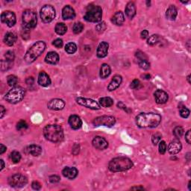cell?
Returning <instances> with one entry per match:
<instances>
[{
    "instance_id": "cell-1",
    "label": "cell",
    "mask_w": 191,
    "mask_h": 191,
    "mask_svg": "<svg viewBox=\"0 0 191 191\" xmlns=\"http://www.w3.org/2000/svg\"><path fill=\"white\" fill-rule=\"evenodd\" d=\"M161 122V115L155 113H141L136 116V124L140 128H155Z\"/></svg>"
},
{
    "instance_id": "cell-2",
    "label": "cell",
    "mask_w": 191,
    "mask_h": 191,
    "mask_svg": "<svg viewBox=\"0 0 191 191\" xmlns=\"http://www.w3.org/2000/svg\"><path fill=\"white\" fill-rule=\"evenodd\" d=\"M133 162L130 158L126 157H118L111 161L108 164V169L114 172H123L133 167Z\"/></svg>"
},
{
    "instance_id": "cell-3",
    "label": "cell",
    "mask_w": 191,
    "mask_h": 191,
    "mask_svg": "<svg viewBox=\"0 0 191 191\" xmlns=\"http://www.w3.org/2000/svg\"><path fill=\"white\" fill-rule=\"evenodd\" d=\"M46 139L53 143H59L64 140V131L59 125H47L43 129Z\"/></svg>"
},
{
    "instance_id": "cell-4",
    "label": "cell",
    "mask_w": 191,
    "mask_h": 191,
    "mask_svg": "<svg viewBox=\"0 0 191 191\" xmlns=\"http://www.w3.org/2000/svg\"><path fill=\"white\" fill-rule=\"evenodd\" d=\"M46 43L43 41H38L30 47L24 56V60L28 64H31L36 61L41 54L45 51Z\"/></svg>"
},
{
    "instance_id": "cell-5",
    "label": "cell",
    "mask_w": 191,
    "mask_h": 191,
    "mask_svg": "<svg viewBox=\"0 0 191 191\" xmlns=\"http://www.w3.org/2000/svg\"><path fill=\"white\" fill-rule=\"evenodd\" d=\"M102 10L100 6L93 5V4L88 5L84 17L85 20L90 22H98L102 20Z\"/></svg>"
},
{
    "instance_id": "cell-6",
    "label": "cell",
    "mask_w": 191,
    "mask_h": 191,
    "mask_svg": "<svg viewBox=\"0 0 191 191\" xmlns=\"http://www.w3.org/2000/svg\"><path fill=\"white\" fill-rule=\"evenodd\" d=\"M25 94V91L23 88L20 87H14L7 93L5 96V99L9 103L17 104L23 99Z\"/></svg>"
},
{
    "instance_id": "cell-7",
    "label": "cell",
    "mask_w": 191,
    "mask_h": 191,
    "mask_svg": "<svg viewBox=\"0 0 191 191\" xmlns=\"http://www.w3.org/2000/svg\"><path fill=\"white\" fill-rule=\"evenodd\" d=\"M22 23L24 27L28 29L35 28L38 23L36 13L32 10H25L22 14Z\"/></svg>"
},
{
    "instance_id": "cell-8",
    "label": "cell",
    "mask_w": 191,
    "mask_h": 191,
    "mask_svg": "<svg viewBox=\"0 0 191 191\" xmlns=\"http://www.w3.org/2000/svg\"><path fill=\"white\" fill-rule=\"evenodd\" d=\"M55 17V10L53 6L46 5L41 10V18L45 23H49Z\"/></svg>"
},
{
    "instance_id": "cell-9",
    "label": "cell",
    "mask_w": 191,
    "mask_h": 191,
    "mask_svg": "<svg viewBox=\"0 0 191 191\" xmlns=\"http://www.w3.org/2000/svg\"><path fill=\"white\" fill-rule=\"evenodd\" d=\"M28 183V179L21 174H14L8 179V184L11 187L15 188H20L25 186Z\"/></svg>"
},
{
    "instance_id": "cell-10",
    "label": "cell",
    "mask_w": 191,
    "mask_h": 191,
    "mask_svg": "<svg viewBox=\"0 0 191 191\" xmlns=\"http://www.w3.org/2000/svg\"><path fill=\"white\" fill-rule=\"evenodd\" d=\"M116 122V119L112 116H98L93 121V124L95 126L104 125L107 127H112Z\"/></svg>"
},
{
    "instance_id": "cell-11",
    "label": "cell",
    "mask_w": 191,
    "mask_h": 191,
    "mask_svg": "<svg viewBox=\"0 0 191 191\" xmlns=\"http://www.w3.org/2000/svg\"><path fill=\"white\" fill-rule=\"evenodd\" d=\"M76 102L78 105L92 110H99L101 108L99 103L96 102L95 100H93L91 99H88V98L78 97L76 99Z\"/></svg>"
},
{
    "instance_id": "cell-12",
    "label": "cell",
    "mask_w": 191,
    "mask_h": 191,
    "mask_svg": "<svg viewBox=\"0 0 191 191\" xmlns=\"http://www.w3.org/2000/svg\"><path fill=\"white\" fill-rule=\"evenodd\" d=\"M1 20L3 23L6 24L8 27L14 26L17 22V19H16V16L14 12L10 11H4L2 14H1Z\"/></svg>"
},
{
    "instance_id": "cell-13",
    "label": "cell",
    "mask_w": 191,
    "mask_h": 191,
    "mask_svg": "<svg viewBox=\"0 0 191 191\" xmlns=\"http://www.w3.org/2000/svg\"><path fill=\"white\" fill-rule=\"evenodd\" d=\"M92 144L96 149L99 150H104L108 147V143L106 140L102 137L97 136L93 138L92 141Z\"/></svg>"
},
{
    "instance_id": "cell-14",
    "label": "cell",
    "mask_w": 191,
    "mask_h": 191,
    "mask_svg": "<svg viewBox=\"0 0 191 191\" xmlns=\"http://www.w3.org/2000/svg\"><path fill=\"white\" fill-rule=\"evenodd\" d=\"M47 107L49 109L53 111H61L65 107V102L62 99H53L48 102Z\"/></svg>"
},
{
    "instance_id": "cell-15",
    "label": "cell",
    "mask_w": 191,
    "mask_h": 191,
    "mask_svg": "<svg viewBox=\"0 0 191 191\" xmlns=\"http://www.w3.org/2000/svg\"><path fill=\"white\" fill-rule=\"evenodd\" d=\"M155 99L156 103L158 104H164L168 101L169 96L168 94L163 90H158L154 93Z\"/></svg>"
},
{
    "instance_id": "cell-16",
    "label": "cell",
    "mask_w": 191,
    "mask_h": 191,
    "mask_svg": "<svg viewBox=\"0 0 191 191\" xmlns=\"http://www.w3.org/2000/svg\"><path fill=\"white\" fill-rule=\"evenodd\" d=\"M182 149V145L179 140H174L168 146V152L171 155H176L179 153Z\"/></svg>"
},
{
    "instance_id": "cell-17",
    "label": "cell",
    "mask_w": 191,
    "mask_h": 191,
    "mask_svg": "<svg viewBox=\"0 0 191 191\" xmlns=\"http://www.w3.org/2000/svg\"><path fill=\"white\" fill-rule=\"evenodd\" d=\"M68 122L70 127L74 130L79 129L82 125V121L81 118L77 115H71L68 119Z\"/></svg>"
},
{
    "instance_id": "cell-18",
    "label": "cell",
    "mask_w": 191,
    "mask_h": 191,
    "mask_svg": "<svg viewBox=\"0 0 191 191\" xmlns=\"http://www.w3.org/2000/svg\"><path fill=\"white\" fill-rule=\"evenodd\" d=\"M62 174L65 178L72 180V179H74L75 178L77 177L78 174V171L75 167L67 166V167H65L64 169H63Z\"/></svg>"
},
{
    "instance_id": "cell-19",
    "label": "cell",
    "mask_w": 191,
    "mask_h": 191,
    "mask_svg": "<svg viewBox=\"0 0 191 191\" xmlns=\"http://www.w3.org/2000/svg\"><path fill=\"white\" fill-rule=\"evenodd\" d=\"M109 44L107 42H102L99 43L96 51V55L98 58H103L108 55Z\"/></svg>"
},
{
    "instance_id": "cell-20",
    "label": "cell",
    "mask_w": 191,
    "mask_h": 191,
    "mask_svg": "<svg viewBox=\"0 0 191 191\" xmlns=\"http://www.w3.org/2000/svg\"><path fill=\"white\" fill-rule=\"evenodd\" d=\"M62 17L64 20H72L75 17V13L73 8L69 5H66L62 9Z\"/></svg>"
},
{
    "instance_id": "cell-21",
    "label": "cell",
    "mask_w": 191,
    "mask_h": 191,
    "mask_svg": "<svg viewBox=\"0 0 191 191\" xmlns=\"http://www.w3.org/2000/svg\"><path fill=\"white\" fill-rule=\"evenodd\" d=\"M38 82L41 86L42 87H48L51 84V79L49 78V75L45 72H41L38 75Z\"/></svg>"
},
{
    "instance_id": "cell-22",
    "label": "cell",
    "mask_w": 191,
    "mask_h": 191,
    "mask_svg": "<svg viewBox=\"0 0 191 191\" xmlns=\"http://www.w3.org/2000/svg\"><path fill=\"white\" fill-rule=\"evenodd\" d=\"M122 81V78L121 75H116L113 78L111 82H110V84L108 86V90L109 91H114L116 89H117L119 87V85H121Z\"/></svg>"
},
{
    "instance_id": "cell-23",
    "label": "cell",
    "mask_w": 191,
    "mask_h": 191,
    "mask_svg": "<svg viewBox=\"0 0 191 191\" xmlns=\"http://www.w3.org/2000/svg\"><path fill=\"white\" fill-rule=\"evenodd\" d=\"M45 61L49 64H56L59 61V55L55 52H49L46 56Z\"/></svg>"
},
{
    "instance_id": "cell-24",
    "label": "cell",
    "mask_w": 191,
    "mask_h": 191,
    "mask_svg": "<svg viewBox=\"0 0 191 191\" xmlns=\"http://www.w3.org/2000/svg\"><path fill=\"white\" fill-rule=\"evenodd\" d=\"M125 14L129 19H132L136 14V6L133 2H129L125 7Z\"/></svg>"
},
{
    "instance_id": "cell-25",
    "label": "cell",
    "mask_w": 191,
    "mask_h": 191,
    "mask_svg": "<svg viewBox=\"0 0 191 191\" xmlns=\"http://www.w3.org/2000/svg\"><path fill=\"white\" fill-rule=\"evenodd\" d=\"M111 21L114 24L116 25H122L125 21V17H124V14L122 11H117L113 17L111 19Z\"/></svg>"
},
{
    "instance_id": "cell-26",
    "label": "cell",
    "mask_w": 191,
    "mask_h": 191,
    "mask_svg": "<svg viewBox=\"0 0 191 191\" xmlns=\"http://www.w3.org/2000/svg\"><path fill=\"white\" fill-rule=\"evenodd\" d=\"M17 39V37L16 34H14V32H8L4 38V42L6 45L11 46L15 43Z\"/></svg>"
},
{
    "instance_id": "cell-27",
    "label": "cell",
    "mask_w": 191,
    "mask_h": 191,
    "mask_svg": "<svg viewBox=\"0 0 191 191\" xmlns=\"http://www.w3.org/2000/svg\"><path fill=\"white\" fill-rule=\"evenodd\" d=\"M178 11L174 5H170L166 11V17L169 20H175L177 17Z\"/></svg>"
},
{
    "instance_id": "cell-28",
    "label": "cell",
    "mask_w": 191,
    "mask_h": 191,
    "mask_svg": "<svg viewBox=\"0 0 191 191\" xmlns=\"http://www.w3.org/2000/svg\"><path fill=\"white\" fill-rule=\"evenodd\" d=\"M28 153L31 154V155H33L35 157L39 156L42 152V149L40 146L35 144L30 145L28 147Z\"/></svg>"
},
{
    "instance_id": "cell-29",
    "label": "cell",
    "mask_w": 191,
    "mask_h": 191,
    "mask_svg": "<svg viewBox=\"0 0 191 191\" xmlns=\"http://www.w3.org/2000/svg\"><path fill=\"white\" fill-rule=\"evenodd\" d=\"M111 72V67L107 64H103L100 69V77L102 78H106L110 75Z\"/></svg>"
},
{
    "instance_id": "cell-30",
    "label": "cell",
    "mask_w": 191,
    "mask_h": 191,
    "mask_svg": "<svg viewBox=\"0 0 191 191\" xmlns=\"http://www.w3.org/2000/svg\"><path fill=\"white\" fill-rule=\"evenodd\" d=\"M55 31L58 35H64L67 32V25L64 23L60 22V23H58L55 25Z\"/></svg>"
},
{
    "instance_id": "cell-31",
    "label": "cell",
    "mask_w": 191,
    "mask_h": 191,
    "mask_svg": "<svg viewBox=\"0 0 191 191\" xmlns=\"http://www.w3.org/2000/svg\"><path fill=\"white\" fill-rule=\"evenodd\" d=\"M114 104V100L110 97H102L99 99V105L104 108H109Z\"/></svg>"
},
{
    "instance_id": "cell-32",
    "label": "cell",
    "mask_w": 191,
    "mask_h": 191,
    "mask_svg": "<svg viewBox=\"0 0 191 191\" xmlns=\"http://www.w3.org/2000/svg\"><path fill=\"white\" fill-rule=\"evenodd\" d=\"M77 50V46L74 43H69L65 46V51L68 54H74Z\"/></svg>"
},
{
    "instance_id": "cell-33",
    "label": "cell",
    "mask_w": 191,
    "mask_h": 191,
    "mask_svg": "<svg viewBox=\"0 0 191 191\" xmlns=\"http://www.w3.org/2000/svg\"><path fill=\"white\" fill-rule=\"evenodd\" d=\"M13 67V62L8 61L7 60H2L1 61V69L2 72L8 70Z\"/></svg>"
},
{
    "instance_id": "cell-34",
    "label": "cell",
    "mask_w": 191,
    "mask_h": 191,
    "mask_svg": "<svg viewBox=\"0 0 191 191\" xmlns=\"http://www.w3.org/2000/svg\"><path fill=\"white\" fill-rule=\"evenodd\" d=\"M11 158L13 163L17 164L21 160V155L17 151H14L11 154Z\"/></svg>"
},
{
    "instance_id": "cell-35",
    "label": "cell",
    "mask_w": 191,
    "mask_h": 191,
    "mask_svg": "<svg viewBox=\"0 0 191 191\" xmlns=\"http://www.w3.org/2000/svg\"><path fill=\"white\" fill-rule=\"evenodd\" d=\"M7 82L8 85L11 87H15L17 85V84L18 83V78L16 75H11L9 76H8L7 78Z\"/></svg>"
},
{
    "instance_id": "cell-36",
    "label": "cell",
    "mask_w": 191,
    "mask_h": 191,
    "mask_svg": "<svg viewBox=\"0 0 191 191\" xmlns=\"http://www.w3.org/2000/svg\"><path fill=\"white\" fill-rule=\"evenodd\" d=\"M159 42V36L158 35H153L147 40V43L149 46H155Z\"/></svg>"
},
{
    "instance_id": "cell-37",
    "label": "cell",
    "mask_w": 191,
    "mask_h": 191,
    "mask_svg": "<svg viewBox=\"0 0 191 191\" xmlns=\"http://www.w3.org/2000/svg\"><path fill=\"white\" fill-rule=\"evenodd\" d=\"M173 135L176 138L179 139L182 137L184 135V129L182 127L177 126L173 129Z\"/></svg>"
},
{
    "instance_id": "cell-38",
    "label": "cell",
    "mask_w": 191,
    "mask_h": 191,
    "mask_svg": "<svg viewBox=\"0 0 191 191\" xmlns=\"http://www.w3.org/2000/svg\"><path fill=\"white\" fill-rule=\"evenodd\" d=\"M84 29V25L82 23V22H77L75 25H73V28H72V31H73L74 34L75 35H78V34H80Z\"/></svg>"
},
{
    "instance_id": "cell-39",
    "label": "cell",
    "mask_w": 191,
    "mask_h": 191,
    "mask_svg": "<svg viewBox=\"0 0 191 191\" xmlns=\"http://www.w3.org/2000/svg\"><path fill=\"white\" fill-rule=\"evenodd\" d=\"M138 64H139L140 67L142 68L143 69H149L150 68V64L148 61V60H141V61H138Z\"/></svg>"
},
{
    "instance_id": "cell-40",
    "label": "cell",
    "mask_w": 191,
    "mask_h": 191,
    "mask_svg": "<svg viewBox=\"0 0 191 191\" xmlns=\"http://www.w3.org/2000/svg\"><path fill=\"white\" fill-rule=\"evenodd\" d=\"M190 111L189 109H187L185 107L180 108V115L182 117L187 118L190 116Z\"/></svg>"
},
{
    "instance_id": "cell-41",
    "label": "cell",
    "mask_w": 191,
    "mask_h": 191,
    "mask_svg": "<svg viewBox=\"0 0 191 191\" xmlns=\"http://www.w3.org/2000/svg\"><path fill=\"white\" fill-rule=\"evenodd\" d=\"M158 143H159V152H160V154H161V155H164V154H165V152H166V149H167L166 143H165V141L162 140L160 141Z\"/></svg>"
},
{
    "instance_id": "cell-42",
    "label": "cell",
    "mask_w": 191,
    "mask_h": 191,
    "mask_svg": "<svg viewBox=\"0 0 191 191\" xmlns=\"http://www.w3.org/2000/svg\"><path fill=\"white\" fill-rule=\"evenodd\" d=\"M28 128V124L24 120H20L17 124V129L19 131L25 130Z\"/></svg>"
},
{
    "instance_id": "cell-43",
    "label": "cell",
    "mask_w": 191,
    "mask_h": 191,
    "mask_svg": "<svg viewBox=\"0 0 191 191\" xmlns=\"http://www.w3.org/2000/svg\"><path fill=\"white\" fill-rule=\"evenodd\" d=\"M5 60H7V61L13 62L14 60V58H15L14 52H12V51H8V52L5 54Z\"/></svg>"
},
{
    "instance_id": "cell-44",
    "label": "cell",
    "mask_w": 191,
    "mask_h": 191,
    "mask_svg": "<svg viewBox=\"0 0 191 191\" xmlns=\"http://www.w3.org/2000/svg\"><path fill=\"white\" fill-rule=\"evenodd\" d=\"M161 135H159V134H155V135H152V142L155 146H156L158 143L161 141Z\"/></svg>"
},
{
    "instance_id": "cell-45",
    "label": "cell",
    "mask_w": 191,
    "mask_h": 191,
    "mask_svg": "<svg viewBox=\"0 0 191 191\" xmlns=\"http://www.w3.org/2000/svg\"><path fill=\"white\" fill-rule=\"evenodd\" d=\"M130 87L131 88H132V89L134 90L139 89V88L141 87L140 82L138 79H135V80H133L132 82V83H131L130 85Z\"/></svg>"
},
{
    "instance_id": "cell-46",
    "label": "cell",
    "mask_w": 191,
    "mask_h": 191,
    "mask_svg": "<svg viewBox=\"0 0 191 191\" xmlns=\"http://www.w3.org/2000/svg\"><path fill=\"white\" fill-rule=\"evenodd\" d=\"M135 56H136V58H137L138 61H141V60H148L147 56L145 55V53H143V52H141V51L140 50H138L137 52H136Z\"/></svg>"
},
{
    "instance_id": "cell-47",
    "label": "cell",
    "mask_w": 191,
    "mask_h": 191,
    "mask_svg": "<svg viewBox=\"0 0 191 191\" xmlns=\"http://www.w3.org/2000/svg\"><path fill=\"white\" fill-rule=\"evenodd\" d=\"M105 28H106V24H105V22H102L96 25V30L99 31V32L104 31L105 30Z\"/></svg>"
},
{
    "instance_id": "cell-48",
    "label": "cell",
    "mask_w": 191,
    "mask_h": 191,
    "mask_svg": "<svg viewBox=\"0 0 191 191\" xmlns=\"http://www.w3.org/2000/svg\"><path fill=\"white\" fill-rule=\"evenodd\" d=\"M28 30L29 29H28V28H25L24 29H22V32H21V35H22V37L23 39L28 40V38H30V32Z\"/></svg>"
},
{
    "instance_id": "cell-49",
    "label": "cell",
    "mask_w": 191,
    "mask_h": 191,
    "mask_svg": "<svg viewBox=\"0 0 191 191\" xmlns=\"http://www.w3.org/2000/svg\"><path fill=\"white\" fill-rule=\"evenodd\" d=\"M52 44H53L56 48H58V49H61V47L63 46V41L61 39L58 38V39L55 40V41H53V43H52Z\"/></svg>"
},
{
    "instance_id": "cell-50",
    "label": "cell",
    "mask_w": 191,
    "mask_h": 191,
    "mask_svg": "<svg viewBox=\"0 0 191 191\" xmlns=\"http://www.w3.org/2000/svg\"><path fill=\"white\" fill-rule=\"evenodd\" d=\"M60 180H61V178L58 176H56V175L49 176V182L51 183H58V182H60Z\"/></svg>"
},
{
    "instance_id": "cell-51",
    "label": "cell",
    "mask_w": 191,
    "mask_h": 191,
    "mask_svg": "<svg viewBox=\"0 0 191 191\" xmlns=\"http://www.w3.org/2000/svg\"><path fill=\"white\" fill-rule=\"evenodd\" d=\"M31 187H32V188H33L34 190H40L41 189V184L39 182H37V181H35V182H32Z\"/></svg>"
},
{
    "instance_id": "cell-52",
    "label": "cell",
    "mask_w": 191,
    "mask_h": 191,
    "mask_svg": "<svg viewBox=\"0 0 191 191\" xmlns=\"http://www.w3.org/2000/svg\"><path fill=\"white\" fill-rule=\"evenodd\" d=\"M117 107L119 108H121V109H122V110H124V111H126L127 113H129V112H130V111H131V110H129V108H127V107L125 106V105H124L123 102H118Z\"/></svg>"
},
{
    "instance_id": "cell-53",
    "label": "cell",
    "mask_w": 191,
    "mask_h": 191,
    "mask_svg": "<svg viewBox=\"0 0 191 191\" xmlns=\"http://www.w3.org/2000/svg\"><path fill=\"white\" fill-rule=\"evenodd\" d=\"M34 83H35V79H34L33 77H28L26 79V84L28 86L31 87V85H33Z\"/></svg>"
},
{
    "instance_id": "cell-54",
    "label": "cell",
    "mask_w": 191,
    "mask_h": 191,
    "mask_svg": "<svg viewBox=\"0 0 191 191\" xmlns=\"http://www.w3.org/2000/svg\"><path fill=\"white\" fill-rule=\"evenodd\" d=\"M185 140L187 142V143L190 144L191 143V134H190V130L188 131L187 132L185 135Z\"/></svg>"
},
{
    "instance_id": "cell-55",
    "label": "cell",
    "mask_w": 191,
    "mask_h": 191,
    "mask_svg": "<svg viewBox=\"0 0 191 191\" xmlns=\"http://www.w3.org/2000/svg\"><path fill=\"white\" fill-rule=\"evenodd\" d=\"M140 36L142 39H146L149 36V31L147 30H143L140 33Z\"/></svg>"
},
{
    "instance_id": "cell-56",
    "label": "cell",
    "mask_w": 191,
    "mask_h": 191,
    "mask_svg": "<svg viewBox=\"0 0 191 191\" xmlns=\"http://www.w3.org/2000/svg\"><path fill=\"white\" fill-rule=\"evenodd\" d=\"M6 150H7L6 146H4L3 144H0V155L3 154Z\"/></svg>"
},
{
    "instance_id": "cell-57",
    "label": "cell",
    "mask_w": 191,
    "mask_h": 191,
    "mask_svg": "<svg viewBox=\"0 0 191 191\" xmlns=\"http://www.w3.org/2000/svg\"><path fill=\"white\" fill-rule=\"evenodd\" d=\"M0 109H1V115H0V118L2 119V118L4 116V115L5 114V108L2 106V105H1V107H0Z\"/></svg>"
},
{
    "instance_id": "cell-58",
    "label": "cell",
    "mask_w": 191,
    "mask_h": 191,
    "mask_svg": "<svg viewBox=\"0 0 191 191\" xmlns=\"http://www.w3.org/2000/svg\"><path fill=\"white\" fill-rule=\"evenodd\" d=\"M132 190H143L144 189V187H133L131 188Z\"/></svg>"
},
{
    "instance_id": "cell-59",
    "label": "cell",
    "mask_w": 191,
    "mask_h": 191,
    "mask_svg": "<svg viewBox=\"0 0 191 191\" xmlns=\"http://www.w3.org/2000/svg\"><path fill=\"white\" fill-rule=\"evenodd\" d=\"M0 162H1V170H2V169H4V167H5V162H4V161L2 160H0Z\"/></svg>"
},
{
    "instance_id": "cell-60",
    "label": "cell",
    "mask_w": 191,
    "mask_h": 191,
    "mask_svg": "<svg viewBox=\"0 0 191 191\" xmlns=\"http://www.w3.org/2000/svg\"><path fill=\"white\" fill-rule=\"evenodd\" d=\"M143 77H144V78H146V79H150L151 78V75H149V74H146V75H143Z\"/></svg>"
},
{
    "instance_id": "cell-61",
    "label": "cell",
    "mask_w": 191,
    "mask_h": 191,
    "mask_svg": "<svg viewBox=\"0 0 191 191\" xmlns=\"http://www.w3.org/2000/svg\"><path fill=\"white\" fill-rule=\"evenodd\" d=\"M190 153H187L186 155V158L187 159L188 161H190Z\"/></svg>"
},
{
    "instance_id": "cell-62",
    "label": "cell",
    "mask_w": 191,
    "mask_h": 191,
    "mask_svg": "<svg viewBox=\"0 0 191 191\" xmlns=\"http://www.w3.org/2000/svg\"><path fill=\"white\" fill-rule=\"evenodd\" d=\"M190 75H189L187 76V81H188V83L189 84H190Z\"/></svg>"
},
{
    "instance_id": "cell-63",
    "label": "cell",
    "mask_w": 191,
    "mask_h": 191,
    "mask_svg": "<svg viewBox=\"0 0 191 191\" xmlns=\"http://www.w3.org/2000/svg\"><path fill=\"white\" fill-rule=\"evenodd\" d=\"M146 5H147L148 7L150 6V5H151V2H150V1H147V2H146Z\"/></svg>"
},
{
    "instance_id": "cell-64",
    "label": "cell",
    "mask_w": 191,
    "mask_h": 191,
    "mask_svg": "<svg viewBox=\"0 0 191 191\" xmlns=\"http://www.w3.org/2000/svg\"><path fill=\"white\" fill-rule=\"evenodd\" d=\"M190 183H191V182H189V184H188V187H189L190 190H191V188H190Z\"/></svg>"
}]
</instances>
